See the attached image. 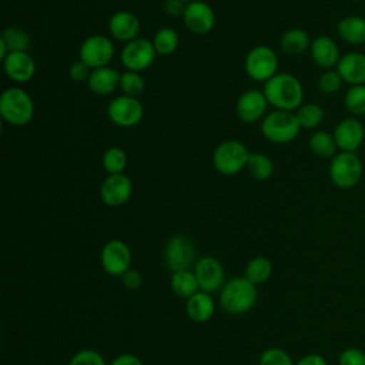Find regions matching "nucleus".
<instances>
[{
    "label": "nucleus",
    "mask_w": 365,
    "mask_h": 365,
    "mask_svg": "<svg viewBox=\"0 0 365 365\" xmlns=\"http://www.w3.org/2000/svg\"><path fill=\"white\" fill-rule=\"evenodd\" d=\"M155 56L157 51L154 48L153 41L143 37H137L125 43V46L121 50L120 60L125 70L140 73L154 63Z\"/></svg>",
    "instance_id": "nucleus-9"
},
{
    "label": "nucleus",
    "mask_w": 365,
    "mask_h": 365,
    "mask_svg": "<svg viewBox=\"0 0 365 365\" xmlns=\"http://www.w3.org/2000/svg\"><path fill=\"white\" fill-rule=\"evenodd\" d=\"M311 41L312 40L305 30L289 29L282 34L279 40V47L288 56H298L311 47Z\"/></svg>",
    "instance_id": "nucleus-25"
},
{
    "label": "nucleus",
    "mask_w": 365,
    "mask_h": 365,
    "mask_svg": "<svg viewBox=\"0 0 365 365\" xmlns=\"http://www.w3.org/2000/svg\"><path fill=\"white\" fill-rule=\"evenodd\" d=\"M127 167V154L120 147H110L103 154V168L111 174H123Z\"/></svg>",
    "instance_id": "nucleus-32"
},
{
    "label": "nucleus",
    "mask_w": 365,
    "mask_h": 365,
    "mask_svg": "<svg viewBox=\"0 0 365 365\" xmlns=\"http://www.w3.org/2000/svg\"><path fill=\"white\" fill-rule=\"evenodd\" d=\"M345 108L355 117L365 114V84L351 86L344 97Z\"/></svg>",
    "instance_id": "nucleus-34"
},
{
    "label": "nucleus",
    "mask_w": 365,
    "mask_h": 365,
    "mask_svg": "<svg viewBox=\"0 0 365 365\" xmlns=\"http://www.w3.org/2000/svg\"><path fill=\"white\" fill-rule=\"evenodd\" d=\"M0 115L6 123L16 127L29 124L34 115L33 98L23 88H6L0 96Z\"/></svg>",
    "instance_id": "nucleus-3"
},
{
    "label": "nucleus",
    "mask_w": 365,
    "mask_h": 365,
    "mask_svg": "<svg viewBox=\"0 0 365 365\" xmlns=\"http://www.w3.org/2000/svg\"><path fill=\"white\" fill-rule=\"evenodd\" d=\"M68 365H107L103 355L94 349H81L76 352Z\"/></svg>",
    "instance_id": "nucleus-38"
},
{
    "label": "nucleus",
    "mask_w": 365,
    "mask_h": 365,
    "mask_svg": "<svg viewBox=\"0 0 365 365\" xmlns=\"http://www.w3.org/2000/svg\"><path fill=\"white\" fill-rule=\"evenodd\" d=\"M120 78L121 73H118L115 68L110 66H106L91 70V74L87 80V86L93 93L98 96H108L120 87Z\"/></svg>",
    "instance_id": "nucleus-22"
},
{
    "label": "nucleus",
    "mask_w": 365,
    "mask_h": 365,
    "mask_svg": "<svg viewBox=\"0 0 365 365\" xmlns=\"http://www.w3.org/2000/svg\"><path fill=\"white\" fill-rule=\"evenodd\" d=\"M184 3H191V1H195V0H182Z\"/></svg>",
    "instance_id": "nucleus-45"
},
{
    "label": "nucleus",
    "mask_w": 365,
    "mask_h": 365,
    "mask_svg": "<svg viewBox=\"0 0 365 365\" xmlns=\"http://www.w3.org/2000/svg\"><path fill=\"white\" fill-rule=\"evenodd\" d=\"M309 148L319 158H332L336 154V143L334 134L327 131H315L309 137Z\"/></svg>",
    "instance_id": "nucleus-28"
},
{
    "label": "nucleus",
    "mask_w": 365,
    "mask_h": 365,
    "mask_svg": "<svg viewBox=\"0 0 365 365\" xmlns=\"http://www.w3.org/2000/svg\"><path fill=\"white\" fill-rule=\"evenodd\" d=\"M257 285L248 281L245 277L231 278L224 284L220 291L221 308L232 315H240L251 311L257 302Z\"/></svg>",
    "instance_id": "nucleus-2"
},
{
    "label": "nucleus",
    "mask_w": 365,
    "mask_h": 365,
    "mask_svg": "<svg viewBox=\"0 0 365 365\" xmlns=\"http://www.w3.org/2000/svg\"><path fill=\"white\" fill-rule=\"evenodd\" d=\"M103 269L113 277H123L131 265V251L121 240L107 241L100 252Z\"/></svg>",
    "instance_id": "nucleus-12"
},
{
    "label": "nucleus",
    "mask_w": 365,
    "mask_h": 365,
    "mask_svg": "<svg viewBox=\"0 0 365 365\" xmlns=\"http://www.w3.org/2000/svg\"><path fill=\"white\" fill-rule=\"evenodd\" d=\"M182 20L185 27L194 34H207L215 24L214 10L201 0L187 3Z\"/></svg>",
    "instance_id": "nucleus-15"
},
{
    "label": "nucleus",
    "mask_w": 365,
    "mask_h": 365,
    "mask_svg": "<svg viewBox=\"0 0 365 365\" xmlns=\"http://www.w3.org/2000/svg\"><path fill=\"white\" fill-rule=\"evenodd\" d=\"M311 57L317 66L331 70L338 66L341 54L338 44L329 36H318L311 41Z\"/></svg>",
    "instance_id": "nucleus-20"
},
{
    "label": "nucleus",
    "mask_w": 365,
    "mask_h": 365,
    "mask_svg": "<svg viewBox=\"0 0 365 365\" xmlns=\"http://www.w3.org/2000/svg\"><path fill=\"white\" fill-rule=\"evenodd\" d=\"M108 31L117 41L128 43L140 33V20L131 11H117L108 20Z\"/></svg>",
    "instance_id": "nucleus-19"
},
{
    "label": "nucleus",
    "mask_w": 365,
    "mask_h": 365,
    "mask_svg": "<svg viewBox=\"0 0 365 365\" xmlns=\"http://www.w3.org/2000/svg\"><path fill=\"white\" fill-rule=\"evenodd\" d=\"M91 68L81 60L78 61H74L71 66H70V70H68V76L71 77V80L74 81H84V80H88L91 71Z\"/></svg>",
    "instance_id": "nucleus-40"
},
{
    "label": "nucleus",
    "mask_w": 365,
    "mask_h": 365,
    "mask_svg": "<svg viewBox=\"0 0 365 365\" xmlns=\"http://www.w3.org/2000/svg\"><path fill=\"white\" fill-rule=\"evenodd\" d=\"M336 31L339 38L351 46L365 44V17L346 16L336 24Z\"/></svg>",
    "instance_id": "nucleus-24"
},
{
    "label": "nucleus",
    "mask_w": 365,
    "mask_h": 365,
    "mask_svg": "<svg viewBox=\"0 0 365 365\" xmlns=\"http://www.w3.org/2000/svg\"><path fill=\"white\" fill-rule=\"evenodd\" d=\"M185 311L191 321L202 324L212 318L215 312V301L208 292L200 289L197 294L187 299Z\"/></svg>",
    "instance_id": "nucleus-23"
},
{
    "label": "nucleus",
    "mask_w": 365,
    "mask_h": 365,
    "mask_svg": "<svg viewBox=\"0 0 365 365\" xmlns=\"http://www.w3.org/2000/svg\"><path fill=\"white\" fill-rule=\"evenodd\" d=\"M178 34L175 30L170 29V27H163L160 29L153 38V44L154 48L157 51V54L160 56H168L173 51H175V48L178 47Z\"/></svg>",
    "instance_id": "nucleus-31"
},
{
    "label": "nucleus",
    "mask_w": 365,
    "mask_h": 365,
    "mask_svg": "<svg viewBox=\"0 0 365 365\" xmlns=\"http://www.w3.org/2000/svg\"><path fill=\"white\" fill-rule=\"evenodd\" d=\"M301 131L297 114L292 111L275 110L267 114L261 121L262 135L275 144H287L294 141Z\"/></svg>",
    "instance_id": "nucleus-4"
},
{
    "label": "nucleus",
    "mask_w": 365,
    "mask_h": 365,
    "mask_svg": "<svg viewBox=\"0 0 365 365\" xmlns=\"http://www.w3.org/2000/svg\"><path fill=\"white\" fill-rule=\"evenodd\" d=\"M133 192V182L125 174H111L106 177L100 187V197L108 207L125 204Z\"/></svg>",
    "instance_id": "nucleus-16"
},
{
    "label": "nucleus",
    "mask_w": 365,
    "mask_h": 365,
    "mask_svg": "<svg viewBox=\"0 0 365 365\" xmlns=\"http://www.w3.org/2000/svg\"><path fill=\"white\" fill-rule=\"evenodd\" d=\"M3 70L10 80L27 83L36 74V63L27 51H11L3 60Z\"/></svg>",
    "instance_id": "nucleus-17"
},
{
    "label": "nucleus",
    "mask_w": 365,
    "mask_h": 365,
    "mask_svg": "<svg viewBox=\"0 0 365 365\" xmlns=\"http://www.w3.org/2000/svg\"><path fill=\"white\" fill-rule=\"evenodd\" d=\"M247 168L250 174L258 180V181H265L274 174V163L271 161L269 157L261 154V153H251Z\"/></svg>",
    "instance_id": "nucleus-30"
},
{
    "label": "nucleus",
    "mask_w": 365,
    "mask_h": 365,
    "mask_svg": "<svg viewBox=\"0 0 365 365\" xmlns=\"http://www.w3.org/2000/svg\"><path fill=\"white\" fill-rule=\"evenodd\" d=\"M78 56L93 70L106 67L114 57V43L103 34L90 36L81 43Z\"/></svg>",
    "instance_id": "nucleus-10"
},
{
    "label": "nucleus",
    "mask_w": 365,
    "mask_h": 365,
    "mask_svg": "<svg viewBox=\"0 0 365 365\" xmlns=\"http://www.w3.org/2000/svg\"><path fill=\"white\" fill-rule=\"evenodd\" d=\"M170 285H171L173 292L177 297L184 298V299H188L190 297H192L194 294H197L200 291L197 277H195L194 271H191V269L173 272L171 279H170Z\"/></svg>",
    "instance_id": "nucleus-26"
},
{
    "label": "nucleus",
    "mask_w": 365,
    "mask_h": 365,
    "mask_svg": "<svg viewBox=\"0 0 365 365\" xmlns=\"http://www.w3.org/2000/svg\"><path fill=\"white\" fill-rule=\"evenodd\" d=\"M329 178L341 190L354 188L362 178L364 165L356 153L339 151L331 158Z\"/></svg>",
    "instance_id": "nucleus-5"
},
{
    "label": "nucleus",
    "mask_w": 365,
    "mask_h": 365,
    "mask_svg": "<svg viewBox=\"0 0 365 365\" xmlns=\"http://www.w3.org/2000/svg\"><path fill=\"white\" fill-rule=\"evenodd\" d=\"M121 281H123L124 287L128 288V289H131V291H135V289L141 288V285H143V277H141L140 271L133 269V268H130V269L121 277Z\"/></svg>",
    "instance_id": "nucleus-41"
},
{
    "label": "nucleus",
    "mask_w": 365,
    "mask_h": 365,
    "mask_svg": "<svg viewBox=\"0 0 365 365\" xmlns=\"http://www.w3.org/2000/svg\"><path fill=\"white\" fill-rule=\"evenodd\" d=\"M334 138L341 151L356 153L365 140V127L356 117L342 118L334 128Z\"/></svg>",
    "instance_id": "nucleus-14"
},
{
    "label": "nucleus",
    "mask_w": 365,
    "mask_h": 365,
    "mask_svg": "<svg viewBox=\"0 0 365 365\" xmlns=\"http://www.w3.org/2000/svg\"><path fill=\"white\" fill-rule=\"evenodd\" d=\"M244 67L252 80L268 81L277 74L278 58L271 47L257 46L247 53Z\"/></svg>",
    "instance_id": "nucleus-8"
},
{
    "label": "nucleus",
    "mask_w": 365,
    "mask_h": 365,
    "mask_svg": "<svg viewBox=\"0 0 365 365\" xmlns=\"http://www.w3.org/2000/svg\"><path fill=\"white\" fill-rule=\"evenodd\" d=\"M250 151L238 140H225L217 145L212 154V164L221 174L231 175L247 167Z\"/></svg>",
    "instance_id": "nucleus-6"
},
{
    "label": "nucleus",
    "mask_w": 365,
    "mask_h": 365,
    "mask_svg": "<svg viewBox=\"0 0 365 365\" xmlns=\"http://www.w3.org/2000/svg\"><path fill=\"white\" fill-rule=\"evenodd\" d=\"M259 365H295L291 355L282 348H268L259 356Z\"/></svg>",
    "instance_id": "nucleus-36"
},
{
    "label": "nucleus",
    "mask_w": 365,
    "mask_h": 365,
    "mask_svg": "<svg viewBox=\"0 0 365 365\" xmlns=\"http://www.w3.org/2000/svg\"><path fill=\"white\" fill-rule=\"evenodd\" d=\"M194 274L197 277L200 289L204 292H215L225 284V269L220 259L215 257H202L197 259L194 265Z\"/></svg>",
    "instance_id": "nucleus-13"
},
{
    "label": "nucleus",
    "mask_w": 365,
    "mask_h": 365,
    "mask_svg": "<svg viewBox=\"0 0 365 365\" xmlns=\"http://www.w3.org/2000/svg\"><path fill=\"white\" fill-rule=\"evenodd\" d=\"M267 106H268V101L262 91L248 90L240 96L235 106V111L241 121L255 123L262 118L267 110Z\"/></svg>",
    "instance_id": "nucleus-18"
},
{
    "label": "nucleus",
    "mask_w": 365,
    "mask_h": 365,
    "mask_svg": "<svg viewBox=\"0 0 365 365\" xmlns=\"http://www.w3.org/2000/svg\"><path fill=\"white\" fill-rule=\"evenodd\" d=\"M110 365H143V362L133 354H120L111 361Z\"/></svg>",
    "instance_id": "nucleus-43"
},
{
    "label": "nucleus",
    "mask_w": 365,
    "mask_h": 365,
    "mask_svg": "<svg viewBox=\"0 0 365 365\" xmlns=\"http://www.w3.org/2000/svg\"><path fill=\"white\" fill-rule=\"evenodd\" d=\"M295 365H328L327 359L319 354H307Z\"/></svg>",
    "instance_id": "nucleus-44"
},
{
    "label": "nucleus",
    "mask_w": 365,
    "mask_h": 365,
    "mask_svg": "<svg viewBox=\"0 0 365 365\" xmlns=\"http://www.w3.org/2000/svg\"><path fill=\"white\" fill-rule=\"evenodd\" d=\"M344 83L351 86L365 84V54L351 51L341 56L338 66L335 67Z\"/></svg>",
    "instance_id": "nucleus-21"
},
{
    "label": "nucleus",
    "mask_w": 365,
    "mask_h": 365,
    "mask_svg": "<svg viewBox=\"0 0 365 365\" xmlns=\"http://www.w3.org/2000/svg\"><path fill=\"white\" fill-rule=\"evenodd\" d=\"M272 274V264L267 257H255L248 261L244 277L252 284H264Z\"/></svg>",
    "instance_id": "nucleus-27"
},
{
    "label": "nucleus",
    "mask_w": 365,
    "mask_h": 365,
    "mask_svg": "<svg viewBox=\"0 0 365 365\" xmlns=\"http://www.w3.org/2000/svg\"><path fill=\"white\" fill-rule=\"evenodd\" d=\"M342 83H344V80L341 78L338 71L331 68V70H325L319 76V78H318V88L322 93H325V94H334V93H336L341 88Z\"/></svg>",
    "instance_id": "nucleus-37"
},
{
    "label": "nucleus",
    "mask_w": 365,
    "mask_h": 365,
    "mask_svg": "<svg viewBox=\"0 0 365 365\" xmlns=\"http://www.w3.org/2000/svg\"><path fill=\"white\" fill-rule=\"evenodd\" d=\"M295 114H297L301 128H315L324 120V110L321 106H318L315 103L302 104L297 110Z\"/></svg>",
    "instance_id": "nucleus-33"
},
{
    "label": "nucleus",
    "mask_w": 365,
    "mask_h": 365,
    "mask_svg": "<svg viewBox=\"0 0 365 365\" xmlns=\"http://www.w3.org/2000/svg\"><path fill=\"white\" fill-rule=\"evenodd\" d=\"M339 365H365V352L359 348H345L338 358Z\"/></svg>",
    "instance_id": "nucleus-39"
},
{
    "label": "nucleus",
    "mask_w": 365,
    "mask_h": 365,
    "mask_svg": "<svg viewBox=\"0 0 365 365\" xmlns=\"http://www.w3.org/2000/svg\"><path fill=\"white\" fill-rule=\"evenodd\" d=\"M120 88L123 91V94L137 98L144 90V80L138 73L127 70V71L121 73Z\"/></svg>",
    "instance_id": "nucleus-35"
},
{
    "label": "nucleus",
    "mask_w": 365,
    "mask_h": 365,
    "mask_svg": "<svg viewBox=\"0 0 365 365\" xmlns=\"http://www.w3.org/2000/svg\"><path fill=\"white\" fill-rule=\"evenodd\" d=\"M187 3H184L182 0H165L164 1V10L168 16L173 17H180L184 14Z\"/></svg>",
    "instance_id": "nucleus-42"
},
{
    "label": "nucleus",
    "mask_w": 365,
    "mask_h": 365,
    "mask_svg": "<svg viewBox=\"0 0 365 365\" xmlns=\"http://www.w3.org/2000/svg\"><path fill=\"white\" fill-rule=\"evenodd\" d=\"M268 104L277 110L294 111L302 106L304 88L301 81L289 73H277L265 81L262 90Z\"/></svg>",
    "instance_id": "nucleus-1"
},
{
    "label": "nucleus",
    "mask_w": 365,
    "mask_h": 365,
    "mask_svg": "<svg viewBox=\"0 0 365 365\" xmlns=\"http://www.w3.org/2000/svg\"><path fill=\"white\" fill-rule=\"evenodd\" d=\"M144 114L143 104L135 97H128L125 94L113 98L107 107V115L111 123L118 127H134L137 125Z\"/></svg>",
    "instance_id": "nucleus-11"
},
{
    "label": "nucleus",
    "mask_w": 365,
    "mask_h": 365,
    "mask_svg": "<svg viewBox=\"0 0 365 365\" xmlns=\"http://www.w3.org/2000/svg\"><path fill=\"white\" fill-rule=\"evenodd\" d=\"M0 38L6 43L9 51H27L31 46L30 34L20 27H6Z\"/></svg>",
    "instance_id": "nucleus-29"
},
{
    "label": "nucleus",
    "mask_w": 365,
    "mask_h": 365,
    "mask_svg": "<svg viewBox=\"0 0 365 365\" xmlns=\"http://www.w3.org/2000/svg\"><path fill=\"white\" fill-rule=\"evenodd\" d=\"M195 255L192 241L182 234H175L165 242L164 261L171 272L194 268L197 262Z\"/></svg>",
    "instance_id": "nucleus-7"
}]
</instances>
